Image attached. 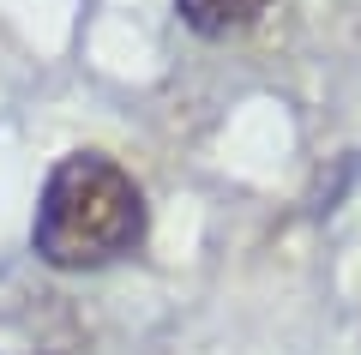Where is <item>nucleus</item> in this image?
<instances>
[{
    "label": "nucleus",
    "mask_w": 361,
    "mask_h": 355,
    "mask_svg": "<svg viewBox=\"0 0 361 355\" xmlns=\"http://www.w3.org/2000/svg\"><path fill=\"white\" fill-rule=\"evenodd\" d=\"M145 193L121 163L97 151H73L49 169L30 223V247L54 271H103L139 253L145 241Z\"/></svg>",
    "instance_id": "f257e3e1"
},
{
    "label": "nucleus",
    "mask_w": 361,
    "mask_h": 355,
    "mask_svg": "<svg viewBox=\"0 0 361 355\" xmlns=\"http://www.w3.org/2000/svg\"><path fill=\"white\" fill-rule=\"evenodd\" d=\"M271 0H175V13L187 30H199V37H241V30H253L259 18H265Z\"/></svg>",
    "instance_id": "f03ea898"
}]
</instances>
